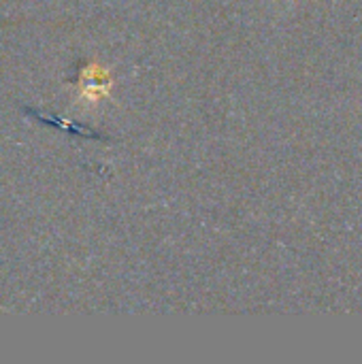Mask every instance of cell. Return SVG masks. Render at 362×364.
I'll use <instances>...</instances> for the list:
<instances>
[{
	"label": "cell",
	"mask_w": 362,
	"mask_h": 364,
	"mask_svg": "<svg viewBox=\"0 0 362 364\" xmlns=\"http://www.w3.org/2000/svg\"><path fill=\"white\" fill-rule=\"evenodd\" d=\"M111 84H113L111 75L105 68L92 64V66H88L82 73V81H79V92H82V96L88 98V100H98V98H103V96L109 94Z\"/></svg>",
	"instance_id": "obj_1"
}]
</instances>
